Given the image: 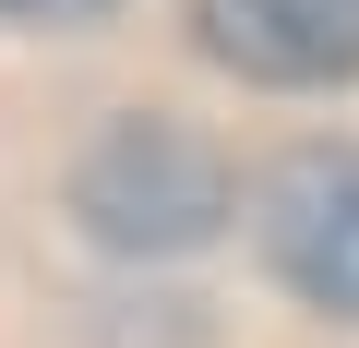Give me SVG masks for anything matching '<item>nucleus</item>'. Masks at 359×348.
I'll use <instances>...</instances> for the list:
<instances>
[{
    "instance_id": "2",
    "label": "nucleus",
    "mask_w": 359,
    "mask_h": 348,
    "mask_svg": "<svg viewBox=\"0 0 359 348\" xmlns=\"http://www.w3.org/2000/svg\"><path fill=\"white\" fill-rule=\"evenodd\" d=\"M252 228H264V264L311 300V312H347L359 324V144H299L252 181Z\"/></svg>"
},
{
    "instance_id": "3",
    "label": "nucleus",
    "mask_w": 359,
    "mask_h": 348,
    "mask_svg": "<svg viewBox=\"0 0 359 348\" xmlns=\"http://www.w3.org/2000/svg\"><path fill=\"white\" fill-rule=\"evenodd\" d=\"M192 37L240 84H359V0H192Z\"/></svg>"
},
{
    "instance_id": "1",
    "label": "nucleus",
    "mask_w": 359,
    "mask_h": 348,
    "mask_svg": "<svg viewBox=\"0 0 359 348\" xmlns=\"http://www.w3.org/2000/svg\"><path fill=\"white\" fill-rule=\"evenodd\" d=\"M72 217L108 252H204L240 217V181L192 120H108L72 168Z\"/></svg>"
},
{
    "instance_id": "4",
    "label": "nucleus",
    "mask_w": 359,
    "mask_h": 348,
    "mask_svg": "<svg viewBox=\"0 0 359 348\" xmlns=\"http://www.w3.org/2000/svg\"><path fill=\"white\" fill-rule=\"evenodd\" d=\"M96 13H120V0H0V25H36V37H72Z\"/></svg>"
}]
</instances>
